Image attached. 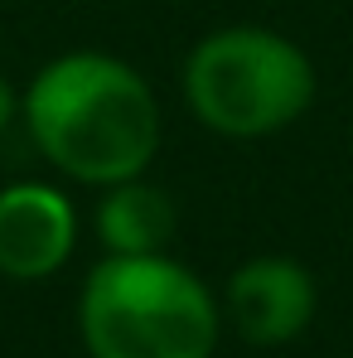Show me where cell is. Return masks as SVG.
<instances>
[{
  "instance_id": "1",
  "label": "cell",
  "mask_w": 353,
  "mask_h": 358,
  "mask_svg": "<svg viewBox=\"0 0 353 358\" xmlns=\"http://www.w3.org/2000/svg\"><path fill=\"white\" fill-rule=\"evenodd\" d=\"M34 145L82 184L145 175L160 150V102L150 83L112 54H63L44 63L24 92Z\"/></svg>"
},
{
  "instance_id": "2",
  "label": "cell",
  "mask_w": 353,
  "mask_h": 358,
  "mask_svg": "<svg viewBox=\"0 0 353 358\" xmlns=\"http://www.w3.org/2000/svg\"><path fill=\"white\" fill-rule=\"evenodd\" d=\"M78 320L92 358H208L218 344V305L208 286L165 252H107L82 286Z\"/></svg>"
},
{
  "instance_id": "3",
  "label": "cell",
  "mask_w": 353,
  "mask_h": 358,
  "mask_svg": "<svg viewBox=\"0 0 353 358\" xmlns=\"http://www.w3.org/2000/svg\"><path fill=\"white\" fill-rule=\"evenodd\" d=\"M184 97L208 131L261 141L305 117L315 102V63L295 39L261 24L213 29L184 63Z\"/></svg>"
},
{
  "instance_id": "4",
  "label": "cell",
  "mask_w": 353,
  "mask_h": 358,
  "mask_svg": "<svg viewBox=\"0 0 353 358\" xmlns=\"http://www.w3.org/2000/svg\"><path fill=\"white\" fill-rule=\"evenodd\" d=\"M315 305H319L315 276L291 257L242 262L228 281V320L257 349H276V344L300 339L315 320Z\"/></svg>"
},
{
  "instance_id": "5",
  "label": "cell",
  "mask_w": 353,
  "mask_h": 358,
  "mask_svg": "<svg viewBox=\"0 0 353 358\" xmlns=\"http://www.w3.org/2000/svg\"><path fill=\"white\" fill-rule=\"evenodd\" d=\"M78 213L54 184H10L0 189V276L44 281L73 257Z\"/></svg>"
},
{
  "instance_id": "6",
  "label": "cell",
  "mask_w": 353,
  "mask_h": 358,
  "mask_svg": "<svg viewBox=\"0 0 353 358\" xmlns=\"http://www.w3.org/2000/svg\"><path fill=\"white\" fill-rule=\"evenodd\" d=\"M97 238L112 257H150L165 252L175 238V203L165 189L145 184V179H121L107 184L102 203H97Z\"/></svg>"
},
{
  "instance_id": "7",
  "label": "cell",
  "mask_w": 353,
  "mask_h": 358,
  "mask_svg": "<svg viewBox=\"0 0 353 358\" xmlns=\"http://www.w3.org/2000/svg\"><path fill=\"white\" fill-rule=\"evenodd\" d=\"M10 117H15V92H10V83L0 78V131L10 126Z\"/></svg>"
}]
</instances>
